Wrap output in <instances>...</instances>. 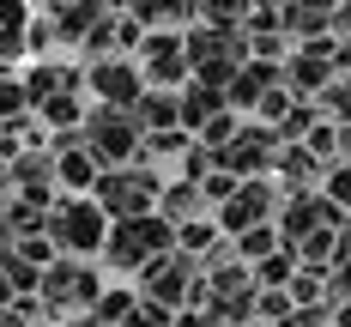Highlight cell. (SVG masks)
I'll list each match as a JSON object with an SVG mask.
<instances>
[{
	"instance_id": "6da1fadb",
	"label": "cell",
	"mask_w": 351,
	"mask_h": 327,
	"mask_svg": "<svg viewBox=\"0 0 351 327\" xmlns=\"http://www.w3.org/2000/svg\"><path fill=\"white\" fill-rule=\"evenodd\" d=\"M145 249H164V224H145V218H140V224H128V230L109 243V261L128 267V261H140Z\"/></svg>"
},
{
	"instance_id": "7a4b0ae2",
	"label": "cell",
	"mask_w": 351,
	"mask_h": 327,
	"mask_svg": "<svg viewBox=\"0 0 351 327\" xmlns=\"http://www.w3.org/2000/svg\"><path fill=\"white\" fill-rule=\"evenodd\" d=\"M67 243L73 249H91V243H97V213H91V206L67 213Z\"/></svg>"
}]
</instances>
